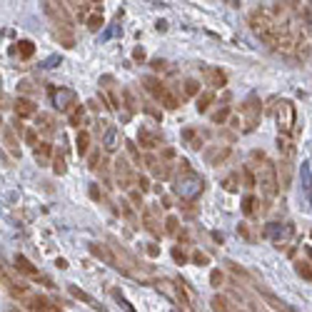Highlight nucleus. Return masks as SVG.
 Masks as SVG:
<instances>
[{
  "label": "nucleus",
  "instance_id": "f257e3e1",
  "mask_svg": "<svg viewBox=\"0 0 312 312\" xmlns=\"http://www.w3.org/2000/svg\"><path fill=\"white\" fill-rule=\"evenodd\" d=\"M250 25H253L255 35L262 40V43H267L270 48H287V38L280 33V25L270 18V13L255 10L253 15H250Z\"/></svg>",
  "mask_w": 312,
  "mask_h": 312
},
{
  "label": "nucleus",
  "instance_id": "f03ea898",
  "mask_svg": "<svg viewBox=\"0 0 312 312\" xmlns=\"http://www.w3.org/2000/svg\"><path fill=\"white\" fill-rule=\"evenodd\" d=\"M173 190H175V195L180 200H188V202H193L200 197V193L205 190V182H202V177L193 173V170H185L182 175L175 180V185H173Z\"/></svg>",
  "mask_w": 312,
  "mask_h": 312
},
{
  "label": "nucleus",
  "instance_id": "7ed1b4c3",
  "mask_svg": "<svg viewBox=\"0 0 312 312\" xmlns=\"http://www.w3.org/2000/svg\"><path fill=\"white\" fill-rule=\"evenodd\" d=\"M255 185H260V193L265 197H270L273 200L277 195V190H280V180H277V170H275V165L270 160H265L262 165H260V173L255 177Z\"/></svg>",
  "mask_w": 312,
  "mask_h": 312
},
{
  "label": "nucleus",
  "instance_id": "20e7f679",
  "mask_svg": "<svg viewBox=\"0 0 312 312\" xmlns=\"http://www.w3.org/2000/svg\"><path fill=\"white\" fill-rule=\"evenodd\" d=\"M295 117H297V113H295V105L290 102V100H280V102L275 105V120H277L280 133H285V135L293 133Z\"/></svg>",
  "mask_w": 312,
  "mask_h": 312
},
{
  "label": "nucleus",
  "instance_id": "39448f33",
  "mask_svg": "<svg viewBox=\"0 0 312 312\" xmlns=\"http://www.w3.org/2000/svg\"><path fill=\"white\" fill-rule=\"evenodd\" d=\"M265 235L275 242V247H285L290 242V237L295 235V230H293V225H287V222H270L265 227Z\"/></svg>",
  "mask_w": 312,
  "mask_h": 312
},
{
  "label": "nucleus",
  "instance_id": "423d86ee",
  "mask_svg": "<svg viewBox=\"0 0 312 312\" xmlns=\"http://www.w3.org/2000/svg\"><path fill=\"white\" fill-rule=\"evenodd\" d=\"M53 105L58 108L60 113H68L73 105H78L75 90H70V88H58V90H53Z\"/></svg>",
  "mask_w": 312,
  "mask_h": 312
},
{
  "label": "nucleus",
  "instance_id": "0eeeda50",
  "mask_svg": "<svg viewBox=\"0 0 312 312\" xmlns=\"http://www.w3.org/2000/svg\"><path fill=\"white\" fill-rule=\"evenodd\" d=\"M240 113L245 115V130H253L255 125H257V117H260V100H257V95H250V98L245 100V105L240 108Z\"/></svg>",
  "mask_w": 312,
  "mask_h": 312
},
{
  "label": "nucleus",
  "instance_id": "6e6552de",
  "mask_svg": "<svg viewBox=\"0 0 312 312\" xmlns=\"http://www.w3.org/2000/svg\"><path fill=\"white\" fill-rule=\"evenodd\" d=\"M43 5H45V13L55 20V23H58V28H63V30L70 35V18H68L65 8H63V5H58V3H43Z\"/></svg>",
  "mask_w": 312,
  "mask_h": 312
},
{
  "label": "nucleus",
  "instance_id": "1a4fd4ad",
  "mask_svg": "<svg viewBox=\"0 0 312 312\" xmlns=\"http://www.w3.org/2000/svg\"><path fill=\"white\" fill-rule=\"evenodd\" d=\"M13 110H15L18 120H25V117L38 115V105H35L30 98H18L15 102H13Z\"/></svg>",
  "mask_w": 312,
  "mask_h": 312
},
{
  "label": "nucleus",
  "instance_id": "9d476101",
  "mask_svg": "<svg viewBox=\"0 0 312 312\" xmlns=\"http://www.w3.org/2000/svg\"><path fill=\"white\" fill-rule=\"evenodd\" d=\"M300 182H302V190H305V195L310 197V205H312V168H310V162H300Z\"/></svg>",
  "mask_w": 312,
  "mask_h": 312
},
{
  "label": "nucleus",
  "instance_id": "9b49d317",
  "mask_svg": "<svg viewBox=\"0 0 312 312\" xmlns=\"http://www.w3.org/2000/svg\"><path fill=\"white\" fill-rule=\"evenodd\" d=\"M28 312H63V310L58 305H53L50 300H45V297H33L30 305H28Z\"/></svg>",
  "mask_w": 312,
  "mask_h": 312
},
{
  "label": "nucleus",
  "instance_id": "f8f14e48",
  "mask_svg": "<svg viewBox=\"0 0 312 312\" xmlns=\"http://www.w3.org/2000/svg\"><path fill=\"white\" fill-rule=\"evenodd\" d=\"M102 145H105V150L108 153H113L120 148V130H117L115 125H110L108 130H105V135H102Z\"/></svg>",
  "mask_w": 312,
  "mask_h": 312
},
{
  "label": "nucleus",
  "instance_id": "ddd939ff",
  "mask_svg": "<svg viewBox=\"0 0 312 312\" xmlns=\"http://www.w3.org/2000/svg\"><path fill=\"white\" fill-rule=\"evenodd\" d=\"M35 128H38L43 135H55V117L48 115V113H40Z\"/></svg>",
  "mask_w": 312,
  "mask_h": 312
},
{
  "label": "nucleus",
  "instance_id": "4468645a",
  "mask_svg": "<svg viewBox=\"0 0 312 312\" xmlns=\"http://www.w3.org/2000/svg\"><path fill=\"white\" fill-rule=\"evenodd\" d=\"M137 140H140V145H142V148H148V150H153V148H157V145H160V137H157L155 133H150L148 128H140Z\"/></svg>",
  "mask_w": 312,
  "mask_h": 312
},
{
  "label": "nucleus",
  "instance_id": "2eb2a0df",
  "mask_svg": "<svg viewBox=\"0 0 312 312\" xmlns=\"http://www.w3.org/2000/svg\"><path fill=\"white\" fill-rule=\"evenodd\" d=\"M15 267H18V273L23 275H30V277H38V267L25 257V255H15Z\"/></svg>",
  "mask_w": 312,
  "mask_h": 312
},
{
  "label": "nucleus",
  "instance_id": "dca6fc26",
  "mask_svg": "<svg viewBox=\"0 0 312 312\" xmlns=\"http://www.w3.org/2000/svg\"><path fill=\"white\" fill-rule=\"evenodd\" d=\"M213 310L215 312H237L233 307V302L227 297H222V295H215L213 297Z\"/></svg>",
  "mask_w": 312,
  "mask_h": 312
},
{
  "label": "nucleus",
  "instance_id": "f3484780",
  "mask_svg": "<svg viewBox=\"0 0 312 312\" xmlns=\"http://www.w3.org/2000/svg\"><path fill=\"white\" fill-rule=\"evenodd\" d=\"M75 148H78V155H88V150H90V133L80 130L78 137H75Z\"/></svg>",
  "mask_w": 312,
  "mask_h": 312
},
{
  "label": "nucleus",
  "instance_id": "a211bd4d",
  "mask_svg": "<svg viewBox=\"0 0 312 312\" xmlns=\"http://www.w3.org/2000/svg\"><path fill=\"white\" fill-rule=\"evenodd\" d=\"M117 168V180H120V185H122V188H128V185H130V170H128V162H125V160H117L115 162Z\"/></svg>",
  "mask_w": 312,
  "mask_h": 312
},
{
  "label": "nucleus",
  "instance_id": "6ab92c4d",
  "mask_svg": "<svg viewBox=\"0 0 312 312\" xmlns=\"http://www.w3.org/2000/svg\"><path fill=\"white\" fill-rule=\"evenodd\" d=\"M213 100H215V93H210V90H205V93H200L195 100V108L200 110V113H205L210 105H213Z\"/></svg>",
  "mask_w": 312,
  "mask_h": 312
},
{
  "label": "nucleus",
  "instance_id": "aec40b11",
  "mask_svg": "<svg viewBox=\"0 0 312 312\" xmlns=\"http://www.w3.org/2000/svg\"><path fill=\"white\" fill-rule=\"evenodd\" d=\"M50 153H53V148H50L48 142H38V145H35V160H38L40 165H45V162H48Z\"/></svg>",
  "mask_w": 312,
  "mask_h": 312
},
{
  "label": "nucleus",
  "instance_id": "412c9836",
  "mask_svg": "<svg viewBox=\"0 0 312 312\" xmlns=\"http://www.w3.org/2000/svg\"><path fill=\"white\" fill-rule=\"evenodd\" d=\"M18 53L23 60L33 58V53H35V45H33V40H20L18 43Z\"/></svg>",
  "mask_w": 312,
  "mask_h": 312
},
{
  "label": "nucleus",
  "instance_id": "4be33fe9",
  "mask_svg": "<svg viewBox=\"0 0 312 312\" xmlns=\"http://www.w3.org/2000/svg\"><path fill=\"white\" fill-rule=\"evenodd\" d=\"M207 78H210V82H213L215 88H222V85L227 82L225 73H220V70H207Z\"/></svg>",
  "mask_w": 312,
  "mask_h": 312
},
{
  "label": "nucleus",
  "instance_id": "5701e85b",
  "mask_svg": "<svg viewBox=\"0 0 312 312\" xmlns=\"http://www.w3.org/2000/svg\"><path fill=\"white\" fill-rule=\"evenodd\" d=\"M85 23H88V28H90V30H100V28H102V13H100V10H95L93 15H88V20H85Z\"/></svg>",
  "mask_w": 312,
  "mask_h": 312
},
{
  "label": "nucleus",
  "instance_id": "b1692460",
  "mask_svg": "<svg viewBox=\"0 0 312 312\" xmlns=\"http://www.w3.org/2000/svg\"><path fill=\"white\" fill-rule=\"evenodd\" d=\"M295 270H297V275H300L302 280H310V282H312V267L307 265V262H297V265H295Z\"/></svg>",
  "mask_w": 312,
  "mask_h": 312
},
{
  "label": "nucleus",
  "instance_id": "393cba45",
  "mask_svg": "<svg viewBox=\"0 0 312 312\" xmlns=\"http://www.w3.org/2000/svg\"><path fill=\"white\" fill-rule=\"evenodd\" d=\"M185 95H200V82L197 80H185Z\"/></svg>",
  "mask_w": 312,
  "mask_h": 312
},
{
  "label": "nucleus",
  "instance_id": "a878e982",
  "mask_svg": "<svg viewBox=\"0 0 312 312\" xmlns=\"http://www.w3.org/2000/svg\"><path fill=\"white\" fill-rule=\"evenodd\" d=\"M70 295H73V297H78V300H82V302H88V305H93V297H90V295H85L82 290H78L75 285H70Z\"/></svg>",
  "mask_w": 312,
  "mask_h": 312
},
{
  "label": "nucleus",
  "instance_id": "bb28decb",
  "mask_svg": "<svg viewBox=\"0 0 312 312\" xmlns=\"http://www.w3.org/2000/svg\"><path fill=\"white\" fill-rule=\"evenodd\" d=\"M270 302H273V307H275L277 312H295L293 307L287 305V302H282V300H277V297H270Z\"/></svg>",
  "mask_w": 312,
  "mask_h": 312
},
{
  "label": "nucleus",
  "instance_id": "cd10ccee",
  "mask_svg": "<svg viewBox=\"0 0 312 312\" xmlns=\"http://www.w3.org/2000/svg\"><path fill=\"white\" fill-rule=\"evenodd\" d=\"M82 115H85V108H82V105H78V108H75V110L70 113V125H80Z\"/></svg>",
  "mask_w": 312,
  "mask_h": 312
},
{
  "label": "nucleus",
  "instance_id": "c85d7f7f",
  "mask_svg": "<svg viewBox=\"0 0 312 312\" xmlns=\"http://www.w3.org/2000/svg\"><path fill=\"white\" fill-rule=\"evenodd\" d=\"M242 213H245V215H253L255 213V197L253 195H247L245 200H242Z\"/></svg>",
  "mask_w": 312,
  "mask_h": 312
},
{
  "label": "nucleus",
  "instance_id": "c756f323",
  "mask_svg": "<svg viewBox=\"0 0 312 312\" xmlns=\"http://www.w3.org/2000/svg\"><path fill=\"white\" fill-rule=\"evenodd\" d=\"M117 33H120V25H110V28H108L102 35H100V40H102V43H108L110 38H115Z\"/></svg>",
  "mask_w": 312,
  "mask_h": 312
},
{
  "label": "nucleus",
  "instance_id": "7c9ffc66",
  "mask_svg": "<svg viewBox=\"0 0 312 312\" xmlns=\"http://www.w3.org/2000/svg\"><path fill=\"white\" fill-rule=\"evenodd\" d=\"M53 170H55V175H65V170H68V168H65V157H63V155L55 157V165H53Z\"/></svg>",
  "mask_w": 312,
  "mask_h": 312
},
{
  "label": "nucleus",
  "instance_id": "2f4dec72",
  "mask_svg": "<svg viewBox=\"0 0 312 312\" xmlns=\"http://www.w3.org/2000/svg\"><path fill=\"white\" fill-rule=\"evenodd\" d=\"M210 282H213V287H220V285H222V273H220V270H213V273H210Z\"/></svg>",
  "mask_w": 312,
  "mask_h": 312
},
{
  "label": "nucleus",
  "instance_id": "473e14b6",
  "mask_svg": "<svg viewBox=\"0 0 312 312\" xmlns=\"http://www.w3.org/2000/svg\"><path fill=\"white\" fill-rule=\"evenodd\" d=\"M227 115H230V108H222L220 113H215V115H213V120H215V122H225Z\"/></svg>",
  "mask_w": 312,
  "mask_h": 312
},
{
  "label": "nucleus",
  "instance_id": "72a5a7b5",
  "mask_svg": "<svg viewBox=\"0 0 312 312\" xmlns=\"http://www.w3.org/2000/svg\"><path fill=\"white\" fill-rule=\"evenodd\" d=\"M242 177H245V188H255V177L250 170H242Z\"/></svg>",
  "mask_w": 312,
  "mask_h": 312
},
{
  "label": "nucleus",
  "instance_id": "f704fd0d",
  "mask_svg": "<svg viewBox=\"0 0 312 312\" xmlns=\"http://www.w3.org/2000/svg\"><path fill=\"white\" fill-rule=\"evenodd\" d=\"M165 225H168V233H170V235L177 233V217H168V222H165Z\"/></svg>",
  "mask_w": 312,
  "mask_h": 312
},
{
  "label": "nucleus",
  "instance_id": "c9c22d12",
  "mask_svg": "<svg viewBox=\"0 0 312 312\" xmlns=\"http://www.w3.org/2000/svg\"><path fill=\"white\" fill-rule=\"evenodd\" d=\"M25 142H28V145H38V135H35V130H28V133H25Z\"/></svg>",
  "mask_w": 312,
  "mask_h": 312
},
{
  "label": "nucleus",
  "instance_id": "e433bc0d",
  "mask_svg": "<svg viewBox=\"0 0 312 312\" xmlns=\"http://www.w3.org/2000/svg\"><path fill=\"white\" fill-rule=\"evenodd\" d=\"M193 260H195V265H207V255L205 253H195L193 255Z\"/></svg>",
  "mask_w": 312,
  "mask_h": 312
},
{
  "label": "nucleus",
  "instance_id": "4c0bfd02",
  "mask_svg": "<svg viewBox=\"0 0 312 312\" xmlns=\"http://www.w3.org/2000/svg\"><path fill=\"white\" fill-rule=\"evenodd\" d=\"M277 148H280L282 153H290V142H287L285 137H277Z\"/></svg>",
  "mask_w": 312,
  "mask_h": 312
},
{
  "label": "nucleus",
  "instance_id": "58836bf2",
  "mask_svg": "<svg viewBox=\"0 0 312 312\" xmlns=\"http://www.w3.org/2000/svg\"><path fill=\"white\" fill-rule=\"evenodd\" d=\"M3 108H10V100H8L5 93H0V110H3Z\"/></svg>",
  "mask_w": 312,
  "mask_h": 312
},
{
  "label": "nucleus",
  "instance_id": "ea45409f",
  "mask_svg": "<svg viewBox=\"0 0 312 312\" xmlns=\"http://www.w3.org/2000/svg\"><path fill=\"white\" fill-rule=\"evenodd\" d=\"M133 58H135V60H145V50H142V48H135V50H133Z\"/></svg>",
  "mask_w": 312,
  "mask_h": 312
},
{
  "label": "nucleus",
  "instance_id": "a19ab883",
  "mask_svg": "<svg viewBox=\"0 0 312 312\" xmlns=\"http://www.w3.org/2000/svg\"><path fill=\"white\" fill-rule=\"evenodd\" d=\"M225 190H230V193L235 190V177H227V180H225Z\"/></svg>",
  "mask_w": 312,
  "mask_h": 312
},
{
  "label": "nucleus",
  "instance_id": "79ce46f5",
  "mask_svg": "<svg viewBox=\"0 0 312 312\" xmlns=\"http://www.w3.org/2000/svg\"><path fill=\"white\" fill-rule=\"evenodd\" d=\"M173 257H175L177 262H180V265H182V262H185V255L180 253V250H173Z\"/></svg>",
  "mask_w": 312,
  "mask_h": 312
},
{
  "label": "nucleus",
  "instance_id": "37998d69",
  "mask_svg": "<svg viewBox=\"0 0 312 312\" xmlns=\"http://www.w3.org/2000/svg\"><path fill=\"white\" fill-rule=\"evenodd\" d=\"M58 267H60V270H65V267H68V260H63V257H58Z\"/></svg>",
  "mask_w": 312,
  "mask_h": 312
},
{
  "label": "nucleus",
  "instance_id": "c03bdc74",
  "mask_svg": "<svg viewBox=\"0 0 312 312\" xmlns=\"http://www.w3.org/2000/svg\"><path fill=\"white\" fill-rule=\"evenodd\" d=\"M305 253H307V257L312 260V245H307V247H305Z\"/></svg>",
  "mask_w": 312,
  "mask_h": 312
},
{
  "label": "nucleus",
  "instance_id": "a18cd8bd",
  "mask_svg": "<svg viewBox=\"0 0 312 312\" xmlns=\"http://www.w3.org/2000/svg\"><path fill=\"white\" fill-rule=\"evenodd\" d=\"M0 160H5V153H3V148H0Z\"/></svg>",
  "mask_w": 312,
  "mask_h": 312
},
{
  "label": "nucleus",
  "instance_id": "49530a36",
  "mask_svg": "<svg viewBox=\"0 0 312 312\" xmlns=\"http://www.w3.org/2000/svg\"><path fill=\"white\" fill-rule=\"evenodd\" d=\"M3 128H5V122H3V117H0V130H3Z\"/></svg>",
  "mask_w": 312,
  "mask_h": 312
},
{
  "label": "nucleus",
  "instance_id": "de8ad7c7",
  "mask_svg": "<svg viewBox=\"0 0 312 312\" xmlns=\"http://www.w3.org/2000/svg\"><path fill=\"white\" fill-rule=\"evenodd\" d=\"M310 237H312V233H310Z\"/></svg>",
  "mask_w": 312,
  "mask_h": 312
},
{
  "label": "nucleus",
  "instance_id": "09e8293b",
  "mask_svg": "<svg viewBox=\"0 0 312 312\" xmlns=\"http://www.w3.org/2000/svg\"><path fill=\"white\" fill-rule=\"evenodd\" d=\"M0 275H3V273H0Z\"/></svg>",
  "mask_w": 312,
  "mask_h": 312
}]
</instances>
